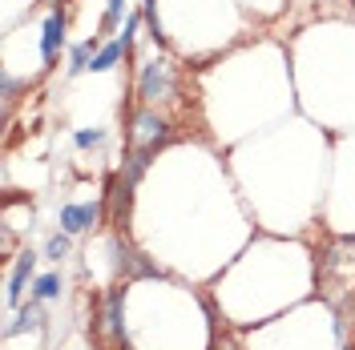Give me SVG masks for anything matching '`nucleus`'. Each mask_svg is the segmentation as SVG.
<instances>
[{"label":"nucleus","mask_w":355,"mask_h":350,"mask_svg":"<svg viewBox=\"0 0 355 350\" xmlns=\"http://www.w3.org/2000/svg\"><path fill=\"white\" fill-rule=\"evenodd\" d=\"M113 201V225H125V214H130V197H133V181L125 174L110 177V194H105Z\"/></svg>","instance_id":"0eeeda50"},{"label":"nucleus","mask_w":355,"mask_h":350,"mask_svg":"<svg viewBox=\"0 0 355 350\" xmlns=\"http://www.w3.org/2000/svg\"><path fill=\"white\" fill-rule=\"evenodd\" d=\"M24 330H44V302L41 298H28V306H21L17 322L4 326V338H17V334H24Z\"/></svg>","instance_id":"6e6552de"},{"label":"nucleus","mask_w":355,"mask_h":350,"mask_svg":"<svg viewBox=\"0 0 355 350\" xmlns=\"http://www.w3.org/2000/svg\"><path fill=\"white\" fill-rule=\"evenodd\" d=\"M69 250H73V234H53V238L44 241V258H53V262H61V258H69Z\"/></svg>","instance_id":"f8f14e48"},{"label":"nucleus","mask_w":355,"mask_h":350,"mask_svg":"<svg viewBox=\"0 0 355 350\" xmlns=\"http://www.w3.org/2000/svg\"><path fill=\"white\" fill-rule=\"evenodd\" d=\"M17 85H21V81H17L12 73H4V97H12V93H17Z\"/></svg>","instance_id":"2eb2a0df"},{"label":"nucleus","mask_w":355,"mask_h":350,"mask_svg":"<svg viewBox=\"0 0 355 350\" xmlns=\"http://www.w3.org/2000/svg\"><path fill=\"white\" fill-rule=\"evenodd\" d=\"M121 57H125V44L121 41H105L101 44V53H97V57H93V73H110L113 65H117V61H121Z\"/></svg>","instance_id":"9b49d317"},{"label":"nucleus","mask_w":355,"mask_h":350,"mask_svg":"<svg viewBox=\"0 0 355 350\" xmlns=\"http://www.w3.org/2000/svg\"><path fill=\"white\" fill-rule=\"evenodd\" d=\"M105 141V129H77L73 133V145L77 149H93V145H101Z\"/></svg>","instance_id":"4468645a"},{"label":"nucleus","mask_w":355,"mask_h":350,"mask_svg":"<svg viewBox=\"0 0 355 350\" xmlns=\"http://www.w3.org/2000/svg\"><path fill=\"white\" fill-rule=\"evenodd\" d=\"M61 290H65V286H61V274H57V270H49V274H37V278H33V298H41V302H57Z\"/></svg>","instance_id":"9d476101"},{"label":"nucleus","mask_w":355,"mask_h":350,"mask_svg":"<svg viewBox=\"0 0 355 350\" xmlns=\"http://www.w3.org/2000/svg\"><path fill=\"white\" fill-rule=\"evenodd\" d=\"M101 214H105L101 201H69V205H61V230L65 234H85L101 221Z\"/></svg>","instance_id":"7ed1b4c3"},{"label":"nucleus","mask_w":355,"mask_h":350,"mask_svg":"<svg viewBox=\"0 0 355 350\" xmlns=\"http://www.w3.org/2000/svg\"><path fill=\"white\" fill-rule=\"evenodd\" d=\"M133 145L137 149H150V154H157L166 141H170V121L166 117H157L154 109H141V113H133Z\"/></svg>","instance_id":"f03ea898"},{"label":"nucleus","mask_w":355,"mask_h":350,"mask_svg":"<svg viewBox=\"0 0 355 350\" xmlns=\"http://www.w3.org/2000/svg\"><path fill=\"white\" fill-rule=\"evenodd\" d=\"M101 33H93V37H89V41H81V44H73V48H69V73H85L89 65H93V57H97V53H101Z\"/></svg>","instance_id":"1a4fd4ad"},{"label":"nucleus","mask_w":355,"mask_h":350,"mask_svg":"<svg viewBox=\"0 0 355 350\" xmlns=\"http://www.w3.org/2000/svg\"><path fill=\"white\" fill-rule=\"evenodd\" d=\"M121 306H125V290H113L110 298H105V306H101V318H93V322H101V334L113 338L117 347H125V330H121Z\"/></svg>","instance_id":"39448f33"},{"label":"nucleus","mask_w":355,"mask_h":350,"mask_svg":"<svg viewBox=\"0 0 355 350\" xmlns=\"http://www.w3.org/2000/svg\"><path fill=\"white\" fill-rule=\"evenodd\" d=\"M174 93V68L166 57H154V61H146L141 73H137V97L146 101V105H157V101H166Z\"/></svg>","instance_id":"f257e3e1"},{"label":"nucleus","mask_w":355,"mask_h":350,"mask_svg":"<svg viewBox=\"0 0 355 350\" xmlns=\"http://www.w3.org/2000/svg\"><path fill=\"white\" fill-rule=\"evenodd\" d=\"M33 274H37V254L33 250H24L21 258H17V266H12V274H8V306H21L24 298V286L33 282Z\"/></svg>","instance_id":"423d86ee"},{"label":"nucleus","mask_w":355,"mask_h":350,"mask_svg":"<svg viewBox=\"0 0 355 350\" xmlns=\"http://www.w3.org/2000/svg\"><path fill=\"white\" fill-rule=\"evenodd\" d=\"M65 4H53V12L44 17L41 24V57H44V65H53L57 61V53H61V44H65Z\"/></svg>","instance_id":"20e7f679"},{"label":"nucleus","mask_w":355,"mask_h":350,"mask_svg":"<svg viewBox=\"0 0 355 350\" xmlns=\"http://www.w3.org/2000/svg\"><path fill=\"white\" fill-rule=\"evenodd\" d=\"M146 21V12H141V8H137V12H130V17H125V28H121V37H117V41L125 44V53H130L133 48V37H137V24Z\"/></svg>","instance_id":"ddd939ff"}]
</instances>
